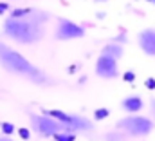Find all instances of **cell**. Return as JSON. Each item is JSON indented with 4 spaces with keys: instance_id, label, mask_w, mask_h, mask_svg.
Segmentation results:
<instances>
[{
    "instance_id": "1",
    "label": "cell",
    "mask_w": 155,
    "mask_h": 141,
    "mask_svg": "<svg viewBox=\"0 0 155 141\" xmlns=\"http://www.w3.org/2000/svg\"><path fill=\"white\" fill-rule=\"evenodd\" d=\"M51 15L47 11L35 9L25 18H4L2 22V35L7 40L18 45H33L43 40L45 36V24L49 22Z\"/></svg>"
},
{
    "instance_id": "2",
    "label": "cell",
    "mask_w": 155,
    "mask_h": 141,
    "mask_svg": "<svg viewBox=\"0 0 155 141\" xmlns=\"http://www.w3.org/2000/svg\"><path fill=\"white\" fill-rule=\"evenodd\" d=\"M0 67L4 70H7L9 74H13V76L25 78V80H29V81H33L36 85L52 83L49 74H45L40 67L31 64L22 53H18L16 49H13L11 45H7L2 40H0Z\"/></svg>"
},
{
    "instance_id": "3",
    "label": "cell",
    "mask_w": 155,
    "mask_h": 141,
    "mask_svg": "<svg viewBox=\"0 0 155 141\" xmlns=\"http://www.w3.org/2000/svg\"><path fill=\"white\" fill-rule=\"evenodd\" d=\"M116 129L124 132L128 138H146L155 130V121L148 116L126 114L116 123Z\"/></svg>"
},
{
    "instance_id": "4",
    "label": "cell",
    "mask_w": 155,
    "mask_h": 141,
    "mask_svg": "<svg viewBox=\"0 0 155 141\" xmlns=\"http://www.w3.org/2000/svg\"><path fill=\"white\" fill-rule=\"evenodd\" d=\"M41 112L54 118L56 121H60L63 125V129L69 130V132L85 134V132L94 130V121L81 116V114H71V112H65V110H60V108H41Z\"/></svg>"
},
{
    "instance_id": "5",
    "label": "cell",
    "mask_w": 155,
    "mask_h": 141,
    "mask_svg": "<svg viewBox=\"0 0 155 141\" xmlns=\"http://www.w3.org/2000/svg\"><path fill=\"white\" fill-rule=\"evenodd\" d=\"M29 123H31V132H35V136H38V138H52L56 132L65 130L60 121H56L54 118H51L43 112L41 114L29 112Z\"/></svg>"
},
{
    "instance_id": "6",
    "label": "cell",
    "mask_w": 155,
    "mask_h": 141,
    "mask_svg": "<svg viewBox=\"0 0 155 141\" xmlns=\"http://www.w3.org/2000/svg\"><path fill=\"white\" fill-rule=\"evenodd\" d=\"M85 27L78 22H72L69 18H58L56 29H54V38L58 42H69V40H78L85 36Z\"/></svg>"
},
{
    "instance_id": "7",
    "label": "cell",
    "mask_w": 155,
    "mask_h": 141,
    "mask_svg": "<svg viewBox=\"0 0 155 141\" xmlns=\"http://www.w3.org/2000/svg\"><path fill=\"white\" fill-rule=\"evenodd\" d=\"M94 72L97 78H103V80H116L119 78V65H117V60L112 56H107V54H99L97 60H96V65H94Z\"/></svg>"
},
{
    "instance_id": "8",
    "label": "cell",
    "mask_w": 155,
    "mask_h": 141,
    "mask_svg": "<svg viewBox=\"0 0 155 141\" xmlns=\"http://www.w3.org/2000/svg\"><path fill=\"white\" fill-rule=\"evenodd\" d=\"M137 45L146 56H155V29L146 27L137 33Z\"/></svg>"
},
{
    "instance_id": "9",
    "label": "cell",
    "mask_w": 155,
    "mask_h": 141,
    "mask_svg": "<svg viewBox=\"0 0 155 141\" xmlns=\"http://www.w3.org/2000/svg\"><path fill=\"white\" fill-rule=\"evenodd\" d=\"M119 108L126 114H139L143 108H144V100L139 96V94H128L121 100Z\"/></svg>"
},
{
    "instance_id": "10",
    "label": "cell",
    "mask_w": 155,
    "mask_h": 141,
    "mask_svg": "<svg viewBox=\"0 0 155 141\" xmlns=\"http://www.w3.org/2000/svg\"><path fill=\"white\" fill-rule=\"evenodd\" d=\"M101 54H107V56H112V58L119 60V58H123V54H124V45L116 43V42H108L107 45H103Z\"/></svg>"
},
{
    "instance_id": "11",
    "label": "cell",
    "mask_w": 155,
    "mask_h": 141,
    "mask_svg": "<svg viewBox=\"0 0 155 141\" xmlns=\"http://www.w3.org/2000/svg\"><path fill=\"white\" fill-rule=\"evenodd\" d=\"M126 139H128V136H126L124 132H121L119 129L110 130V132H107V134L103 136V141H126Z\"/></svg>"
},
{
    "instance_id": "12",
    "label": "cell",
    "mask_w": 155,
    "mask_h": 141,
    "mask_svg": "<svg viewBox=\"0 0 155 141\" xmlns=\"http://www.w3.org/2000/svg\"><path fill=\"white\" fill-rule=\"evenodd\" d=\"M31 11H33V7H15L9 11V16L11 18H25L31 15Z\"/></svg>"
},
{
    "instance_id": "13",
    "label": "cell",
    "mask_w": 155,
    "mask_h": 141,
    "mask_svg": "<svg viewBox=\"0 0 155 141\" xmlns=\"http://www.w3.org/2000/svg\"><path fill=\"white\" fill-rule=\"evenodd\" d=\"M110 116V108H107V107H97L96 110H94V114H92V121H103V119H107Z\"/></svg>"
},
{
    "instance_id": "14",
    "label": "cell",
    "mask_w": 155,
    "mask_h": 141,
    "mask_svg": "<svg viewBox=\"0 0 155 141\" xmlns=\"http://www.w3.org/2000/svg\"><path fill=\"white\" fill-rule=\"evenodd\" d=\"M54 141H76V134L74 132H69V130H60L52 136Z\"/></svg>"
},
{
    "instance_id": "15",
    "label": "cell",
    "mask_w": 155,
    "mask_h": 141,
    "mask_svg": "<svg viewBox=\"0 0 155 141\" xmlns=\"http://www.w3.org/2000/svg\"><path fill=\"white\" fill-rule=\"evenodd\" d=\"M0 132H2L4 136H11V134L16 132V127H15L11 121H0Z\"/></svg>"
},
{
    "instance_id": "16",
    "label": "cell",
    "mask_w": 155,
    "mask_h": 141,
    "mask_svg": "<svg viewBox=\"0 0 155 141\" xmlns=\"http://www.w3.org/2000/svg\"><path fill=\"white\" fill-rule=\"evenodd\" d=\"M112 42L121 43V45H126V43H128V35H126V31H121L119 35H116L114 38H112Z\"/></svg>"
},
{
    "instance_id": "17",
    "label": "cell",
    "mask_w": 155,
    "mask_h": 141,
    "mask_svg": "<svg viewBox=\"0 0 155 141\" xmlns=\"http://www.w3.org/2000/svg\"><path fill=\"white\" fill-rule=\"evenodd\" d=\"M121 78H123L126 83H134L135 78H137V74H135V70H124V72L121 74Z\"/></svg>"
},
{
    "instance_id": "18",
    "label": "cell",
    "mask_w": 155,
    "mask_h": 141,
    "mask_svg": "<svg viewBox=\"0 0 155 141\" xmlns=\"http://www.w3.org/2000/svg\"><path fill=\"white\" fill-rule=\"evenodd\" d=\"M16 134L22 138V139H31V129H25V127H20V129H16Z\"/></svg>"
},
{
    "instance_id": "19",
    "label": "cell",
    "mask_w": 155,
    "mask_h": 141,
    "mask_svg": "<svg viewBox=\"0 0 155 141\" xmlns=\"http://www.w3.org/2000/svg\"><path fill=\"white\" fill-rule=\"evenodd\" d=\"M9 11H11V4H9V0H2V2H0V15L5 16V13H9Z\"/></svg>"
},
{
    "instance_id": "20",
    "label": "cell",
    "mask_w": 155,
    "mask_h": 141,
    "mask_svg": "<svg viewBox=\"0 0 155 141\" xmlns=\"http://www.w3.org/2000/svg\"><path fill=\"white\" fill-rule=\"evenodd\" d=\"M144 87H146L148 91H155V78H152V76L146 78V80H144Z\"/></svg>"
},
{
    "instance_id": "21",
    "label": "cell",
    "mask_w": 155,
    "mask_h": 141,
    "mask_svg": "<svg viewBox=\"0 0 155 141\" xmlns=\"http://www.w3.org/2000/svg\"><path fill=\"white\" fill-rule=\"evenodd\" d=\"M150 110H152V118H153V121H155V98L150 101Z\"/></svg>"
},
{
    "instance_id": "22",
    "label": "cell",
    "mask_w": 155,
    "mask_h": 141,
    "mask_svg": "<svg viewBox=\"0 0 155 141\" xmlns=\"http://www.w3.org/2000/svg\"><path fill=\"white\" fill-rule=\"evenodd\" d=\"M0 141H15V139H11L9 136H0Z\"/></svg>"
},
{
    "instance_id": "23",
    "label": "cell",
    "mask_w": 155,
    "mask_h": 141,
    "mask_svg": "<svg viewBox=\"0 0 155 141\" xmlns=\"http://www.w3.org/2000/svg\"><path fill=\"white\" fill-rule=\"evenodd\" d=\"M96 4H107V2H110V0H94Z\"/></svg>"
},
{
    "instance_id": "24",
    "label": "cell",
    "mask_w": 155,
    "mask_h": 141,
    "mask_svg": "<svg viewBox=\"0 0 155 141\" xmlns=\"http://www.w3.org/2000/svg\"><path fill=\"white\" fill-rule=\"evenodd\" d=\"M146 4H150V5H155V0H144Z\"/></svg>"
}]
</instances>
